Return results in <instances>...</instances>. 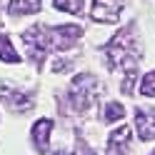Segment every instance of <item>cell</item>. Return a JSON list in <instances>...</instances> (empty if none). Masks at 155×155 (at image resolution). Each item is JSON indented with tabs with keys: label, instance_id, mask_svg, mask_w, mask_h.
<instances>
[{
	"label": "cell",
	"instance_id": "obj_1",
	"mask_svg": "<svg viewBox=\"0 0 155 155\" xmlns=\"http://www.w3.org/2000/svg\"><path fill=\"white\" fill-rule=\"evenodd\" d=\"M110 68H120L128 70V75L133 78V70H138L140 55H143V45L135 35V28H125L123 33L115 35V40H110V45L105 48Z\"/></svg>",
	"mask_w": 155,
	"mask_h": 155
},
{
	"label": "cell",
	"instance_id": "obj_2",
	"mask_svg": "<svg viewBox=\"0 0 155 155\" xmlns=\"http://www.w3.org/2000/svg\"><path fill=\"white\" fill-rule=\"evenodd\" d=\"M95 93H98V83L93 75H78L70 83V103L75 110H88L95 103Z\"/></svg>",
	"mask_w": 155,
	"mask_h": 155
},
{
	"label": "cell",
	"instance_id": "obj_3",
	"mask_svg": "<svg viewBox=\"0 0 155 155\" xmlns=\"http://www.w3.org/2000/svg\"><path fill=\"white\" fill-rule=\"evenodd\" d=\"M23 40H25V48H28V55H30L33 60H38V63L53 50V48H50V35H48V28L45 25L28 28V30L23 33Z\"/></svg>",
	"mask_w": 155,
	"mask_h": 155
},
{
	"label": "cell",
	"instance_id": "obj_4",
	"mask_svg": "<svg viewBox=\"0 0 155 155\" xmlns=\"http://www.w3.org/2000/svg\"><path fill=\"white\" fill-rule=\"evenodd\" d=\"M50 35V48L53 50H68L78 43V38L83 35V28L78 25H58V28H48Z\"/></svg>",
	"mask_w": 155,
	"mask_h": 155
},
{
	"label": "cell",
	"instance_id": "obj_5",
	"mask_svg": "<svg viewBox=\"0 0 155 155\" xmlns=\"http://www.w3.org/2000/svg\"><path fill=\"white\" fill-rule=\"evenodd\" d=\"M123 10V0H93V20L115 23Z\"/></svg>",
	"mask_w": 155,
	"mask_h": 155
},
{
	"label": "cell",
	"instance_id": "obj_6",
	"mask_svg": "<svg viewBox=\"0 0 155 155\" xmlns=\"http://www.w3.org/2000/svg\"><path fill=\"white\" fill-rule=\"evenodd\" d=\"M135 130L140 140L155 138V108H138L135 110Z\"/></svg>",
	"mask_w": 155,
	"mask_h": 155
},
{
	"label": "cell",
	"instance_id": "obj_7",
	"mask_svg": "<svg viewBox=\"0 0 155 155\" xmlns=\"http://www.w3.org/2000/svg\"><path fill=\"white\" fill-rule=\"evenodd\" d=\"M0 100H3L13 113H25V110H30V108H33V98H28V95L20 93V90L8 88V85L0 90Z\"/></svg>",
	"mask_w": 155,
	"mask_h": 155
},
{
	"label": "cell",
	"instance_id": "obj_8",
	"mask_svg": "<svg viewBox=\"0 0 155 155\" xmlns=\"http://www.w3.org/2000/svg\"><path fill=\"white\" fill-rule=\"evenodd\" d=\"M130 128L128 125H123V128L113 130L110 138H108V155H125L130 148Z\"/></svg>",
	"mask_w": 155,
	"mask_h": 155
},
{
	"label": "cell",
	"instance_id": "obj_9",
	"mask_svg": "<svg viewBox=\"0 0 155 155\" xmlns=\"http://www.w3.org/2000/svg\"><path fill=\"white\" fill-rule=\"evenodd\" d=\"M50 130H53V120L50 118H40L33 125V143L38 153H48V145H50Z\"/></svg>",
	"mask_w": 155,
	"mask_h": 155
},
{
	"label": "cell",
	"instance_id": "obj_10",
	"mask_svg": "<svg viewBox=\"0 0 155 155\" xmlns=\"http://www.w3.org/2000/svg\"><path fill=\"white\" fill-rule=\"evenodd\" d=\"M40 3H43V0H10L8 13H10L13 18L30 15V13H38V10H40Z\"/></svg>",
	"mask_w": 155,
	"mask_h": 155
},
{
	"label": "cell",
	"instance_id": "obj_11",
	"mask_svg": "<svg viewBox=\"0 0 155 155\" xmlns=\"http://www.w3.org/2000/svg\"><path fill=\"white\" fill-rule=\"evenodd\" d=\"M0 60H3V63H18V60H20V55L15 53L13 43L8 40L5 35H0Z\"/></svg>",
	"mask_w": 155,
	"mask_h": 155
},
{
	"label": "cell",
	"instance_id": "obj_12",
	"mask_svg": "<svg viewBox=\"0 0 155 155\" xmlns=\"http://www.w3.org/2000/svg\"><path fill=\"white\" fill-rule=\"evenodd\" d=\"M53 5L63 13H80L83 10V0H53Z\"/></svg>",
	"mask_w": 155,
	"mask_h": 155
},
{
	"label": "cell",
	"instance_id": "obj_13",
	"mask_svg": "<svg viewBox=\"0 0 155 155\" xmlns=\"http://www.w3.org/2000/svg\"><path fill=\"white\" fill-rule=\"evenodd\" d=\"M123 115H125V108L120 103H108V108H105V120L108 123H118Z\"/></svg>",
	"mask_w": 155,
	"mask_h": 155
},
{
	"label": "cell",
	"instance_id": "obj_14",
	"mask_svg": "<svg viewBox=\"0 0 155 155\" xmlns=\"http://www.w3.org/2000/svg\"><path fill=\"white\" fill-rule=\"evenodd\" d=\"M140 93L143 95H155V70L148 73L143 78V83H140Z\"/></svg>",
	"mask_w": 155,
	"mask_h": 155
},
{
	"label": "cell",
	"instance_id": "obj_15",
	"mask_svg": "<svg viewBox=\"0 0 155 155\" xmlns=\"http://www.w3.org/2000/svg\"><path fill=\"white\" fill-rule=\"evenodd\" d=\"M55 155H68V153H65V150H60V153H55Z\"/></svg>",
	"mask_w": 155,
	"mask_h": 155
},
{
	"label": "cell",
	"instance_id": "obj_16",
	"mask_svg": "<svg viewBox=\"0 0 155 155\" xmlns=\"http://www.w3.org/2000/svg\"><path fill=\"white\" fill-rule=\"evenodd\" d=\"M153 155H155V153H153Z\"/></svg>",
	"mask_w": 155,
	"mask_h": 155
}]
</instances>
